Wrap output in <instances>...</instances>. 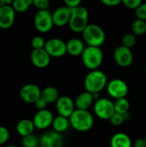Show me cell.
<instances>
[{"label":"cell","mask_w":146,"mask_h":147,"mask_svg":"<svg viewBox=\"0 0 146 147\" xmlns=\"http://www.w3.org/2000/svg\"><path fill=\"white\" fill-rule=\"evenodd\" d=\"M69 119L71 127L77 132H88L94 126V117L89 110L76 109Z\"/></svg>","instance_id":"obj_1"},{"label":"cell","mask_w":146,"mask_h":147,"mask_svg":"<svg viewBox=\"0 0 146 147\" xmlns=\"http://www.w3.org/2000/svg\"><path fill=\"white\" fill-rule=\"evenodd\" d=\"M83 84L85 90L92 94L100 93L107 87L108 78L102 71L92 70L86 75Z\"/></svg>","instance_id":"obj_2"},{"label":"cell","mask_w":146,"mask_h":147,"mask_svg":"<svg viewBox=\"0 0 146 147\" xmlns=\"http://www.w3.org/2000/svg\"><path fill=\"white\" fill-rule=\"evenodd\" d=\"M71 14L69 21V27L74 33H82L89 24V11L83 6H77L71 9Z\"/></svg>","instance_id":"obj_3"},{"label":"cell","mask_w":146,"mask_h":147,"mask_svg":"<svg viewBox=\"0 0 146 147\" xmlns=\"http://www.w3.org/2000/svg\"><path fill=\"white\" fill-rule=\"evenodd\" d=\"M82 35L83 41L88 46L91 47H101L106 40V34L102 28L94 23H89L85 29L82 32Z\"/></svg>","instance_id":"obj_4"},{"label":"cell","mask_w":146,"mask_h":147,"mask_svg":"<svg viewBox=\"0 0 146 147\" xmlns=\"http://www.w3.org/2000/svg\"><path fill=\"white\" fill-rule=\"evenodd\" d=\"M82 61L83 65L92 71L98 69L103 61V52L98 47L88 46L83 50L82 55Z\"/></svg>","instance_id":"obj_5"},{"label":"cell","mask_w":146,"mask_h":147,"mask_svg":"<svg viewBox=\"0 0 146 147\" xmlns=\"http://www.w3.org/2000/svg\"><path fill=\"white\" fill-rule=\"evenodd\" d=\"M95 115L101 120L109 121L111 116L115 113L114 102L106 97H100L96 100L93 106Z\"/></svg>","instance_id":"obj_6"},{"label":"cell","mask_w":146,"mask_h":147,"mask_svg":"<svg viewBox=\"0 0 146 147\" xmlns=\"http://www.w3.org/2000/svg\"><path fill=\"white\" fill-rule=\"evenodd\" d=\"M34 27L40 33H48L54 26L52 15L48 9L38 10L34 19Z\"/></svg>","instance_id":"obj_7"},{"label":"cell","mask_w":146,"mask_h":147,"mask_svg":"<svg viewBox=\"0 0 146 147\" xmlns=\"http://www.w3.org/2000/svg\"><path fill=\"white\" fill-rule=\"evenodd\" d=\"M106 88L109 96H111L114 100L126 97L129 90L127 84L120 78H114L111 81L108 82Z\"/></svg>","instance_id":"obj_8"},{"label":"cell","mask_w":146,"mask_h":147,"mask_svg":"<svg viewBox=\"0 0 146 147\" xmlns=\"http://www.w3.org/2000/svg\"><path fill=\"white\" fill-rule=\"evenodd\" d=\"M44 48L51 58H61L67 53L66 43L59 38H51L47 40Z\"/></svg>","instance_id":"obj_9"},{"label":"cell","mask_w":146,"mask_h":147,"mask_svg":"<svg viewBox=\"0 0 146 147\" xmlns=\"http://www.w3.org/2000/svg\"><path fill=\"white\" fill-rule=\"evenodd\" d=\"M114 59L119 66L128 67L133 62V53L131 48L121 45L115 48L114 52Z\"/></svg>","instance_id":"obj_10"},{"label":"cell","mask_w":146,"mask_h":147,"mask_svg":"<svg viewBox=\"0 0 146 147\" xmlns=\"http://www.w3.org/2000/svg\"><path fill=\"white\" fill-rule=\"evenodd\" d=\"M53 119L54 116L50 110L45 109L38 110L35 113L33 118V122L34 124L35 128L39 130H45L52 126Z\"/></svg>","instance_id":"obj_11"},{"label":"cell","mask_w":146,"mask_h":147,"mask_svg":"<svg viewBox=\"0 0 146 147\" xmlns=\"http://www.w3.org/2000/svg\"><path fill=\"white\" fill-rule=\"evenodd\" d=\"M40 147H63L64 146V137L62 134L58 133L54 130L47 131L42 134L40 138Z\"/></svg>","instance_id":"obj_12"},{"label":"cell","mask_w":146,"mask_h":147,"mask_svg":"<svg viewBox=\"0 0 146 147\" xmlns=\"http://www.w3.org/2000/svg\"><path fill=\"white\" fill-rule=\"evenodd\" d=\"M22 100L27 103H34L41 96V90L34 84H27L20 90Z\"/></svg>","instance_id":"obj_13"},{"label":"cell","mask_w":146,"mask_h":147,"mask_svg":"<svg viewBox=\"0 0 146 147\" xmlns=\"http://www.w3.org/2000/svg\"><path fill=\"white\" fill-rule=\"evenodd\" d=\"M56 109L59 115L70 118L76 109L75 102L68 96H59L56 102Z\"/></svg>","instance_id":"obj_14"},{"label":"cell","mask_w":146,"mask_h":147,"mask_svg":"<svg viewBox=\"0 0 146 147\" xmlns=\"http://www.w3.org/2000/svg\"><path fill=\"white\" fill-rule=\"evenodd\" d=\"M30 60L35 67L43 69L49 65L51 62V56L45 48L33 49L30 54Z\"/></svg>","instance_id":"obj_15"},{"label":"cell","mask_w":146,"mask_h":147,"mask_svg":"<svg viewBox=\"0 0 146 147\" xmlns=\"http://www.w3.org/2000/svg\"><path fill=\"white\" fill-rule=\"evenodd\" d=\"M15 18V10L12 5H3L0 7V28L9 29L10 28Z\"/></svg>","instance_id":"obj_16"},{"label":"cell","mask_w":146,"mask_h":147,"mask_svg":"<svg viewBox=\"0 0 146 147\" xmlns=\"http://www.w3.org/2000/svg\"><path fill=\"white\" fill-rule=\"evenodd\" d=\"M71 8L67 6H60L57 8L52 13V21L54 26L57 27H64L69 23L71 18Z\"/></svg>","instance_id":"obj_17"},{"label":"cell","mask_w":146,"mask_h":147,"mask_svg":"<svg viewBox=\"0 0 146 147\" xmlns=\"http://www.w3.org/2000/svg\"><path fill=\"white\" fill-rule=\"evenodd\" d=\"M76 109H83V110H89V108L94 104L95 99L93 96V94L85 90L76 97L74 100Z\"/></svg>","instance_id":"obj_18"},{"label":"cell","mask_w":146,"mask_h":147,"mask_svg":"<svg viewBox=\"0 0 146 147\" xmlns=\"http://www.w3.org/2000/svg\"><path fill=\"white\" fill-rule=\"evenodd\" d=\"M67 53L73 57L81 56L83 50L85 49L84 43L78 38H71L66 42Z\"/></svg>","instance_id":"obj_19"},{"label":"cell","mask_w":146,"mask_h":147,"mask_svg":"<svg viewBox=\"0 0 146 147\" xmlns=\"http://www.w3.org/2000/svg\"><path fill=\"white\" fill-rule=\"evenodd\" d=\"M132 140L126 133H116L110 140L111 147H132Z\"/></svg>","instance_id":"obj_20"},{"label":"cell","mask_w":146,"mask_h":147,"mask_svg":"<svg viewBox=\"0 0 146 147\" xmlns=\"http://www.w3.org/2000/svg\"><path fill=\"white\" fill-rule=\"evenodd\" d=\"M34 128L35 127L33 122V120L29 119H22L16 125V132L22 137L32 134L34 131Z\"/></svg>","instance_id":"obj_21"},{"label":"cell","mask_w":146,"mask_h":147,"mask_svg":"<svg viewBox=\"0 0 146 147\" xmlns=\"http://www.w3.org/2000/svg\"><path fill=\"white\" fill-rule=\"evenodd\" d=\"M52 127V129L54 131L60 133V134H63L65 131H67L68 128L71 127L70 119L59 115L58 116L54 117Z\"/></svg>","instance_id":"obj_22"},{"label":"cell","mask_w":146,"mask_h":147,"mask_svg":"<svg viewBox=\"0 0 146 147\" xmlns=\"http://www.w3.org/2000/svg\"><path fill=\"white\" fill-rule=\"evenodd\" d=\"M41 98H43L48 104L56 102L59 97V90L53 86H47L41 90Z\"/></svg>","instance_id":"obj_23"},{"label":"cell","mask_w":146,"mask_h":147,"mask_svg":"<svg viewBox=\"0 0 146 147\" xmlns=\"http://www.w3.org/2000/svg\"><path fill=\"white\" fill-rule=\"evenodd\" d=\"M114 110L116 113L125 115L129 112L130 109V102L126 97H122L119 99H115L114 102Z\"/></svg>","instance_id":"obj_24"},{"label":"cell","mask_w":146,"mask_h":147,"mask_svg":"<svg viewBox=\"0 0 146 147\" xmlns=\"http://www.w3.org/2000/svg\"><path fill=\"white\" fill-rule=\"evenodd\" d=\"M132 33L136 36H141L146 33V22L141 19H135L132 24Z\"/></svg>","instance_id":"obj_25"},{"label":"cell","mask_w":146,"mask_h":147,"mask_svg":"<svg viewBox=\"0 0 146 147\" xmlns=\"http://www.w3.org/2000/svg\"><path fill=\"white\" fill-rule=\"evenodd\" d=\"M33 5V0H14L12 7L15 12L22 13L27 11Z\"/></svg>","instance_id":"obj_26"},{"label":"cell","mask_w":146,"mask_h":147,"mask_svg":"<svg viewBox=\"0 0 146 147\" xmlns=\"http://www.w3.org/2000/svg\"><path fill=\"white\" fill-rule=\"evenodd\" d=\"M22 144L23 147H38L40 146V140L32 134L22 137Z\"/></svg>","instance_id":"obj_27"},{"label":"cell","mask_w":146,"mask_h":147,"mask_svg":"<svg viewBox=\"0 0 146 147\" xmlns=\"http://www.w3.org/2000/svg\"><path fill=\"white\" fill-rule=\"evenodd\" d=\"M136 35L133 33H127L126 34L121 40V45L128 47V48H132L133 47H134V45L136 44Z\"/></svg>","instance_id":"obj_28"},{"label":"cell","mask_w":146,"mask_h":147,"mask_svg":"<svg viewBox=\"0 0 146 147\" xmlns=\"http://www.w3.org/2000/svg\"><path fill=\"white\" fill-rule=\"evenodd\" d=\"M45 45H46V40L40 35H36L31 40V46H32L33 49L44 48Z\"/></svg>","instance_id":"obj_29"},{"label":"cell","mask_w":146,"mask_h":147,"mask_svg":"<svg viewBox=\"0 0 146 147\" xmlns=\"http://www.w3.org/2000/svg\"><path fill=\"white\" fill-rule=\"evenodd\" d=\"M109 121L112 125H114L115 127H119V126H121L126 121V119H125L124 115L115 112L109 119Z\"/></svg>","instance_id":"obj_30"},{"label":"cell","mask_w":146,"mask_h":147,"mask_svg":"<svg viewBox=\"0 0 146 147\" xmlns=\"http://www.w3.org/2000/svg\"><path fill=\"white\" fill-rule=\"evenodd\" d=\"M135 15L137 18L144 20L146 22V3H142L135 9Z\"/></svg>","instance_id":"obj_31"},{"label":"cell","mask_w":146,"mask_h":147,"mask_svg":"<svg viewBox=\"0 0 146 147\" xmlns=\"http://www.w3.org/2000/svg\"><path fill=\"white\" fill-rule=\"evenodd\" d=\"M33 5L37 8L38 10L48 9L50 6V0H33Z\"/></svg>","instance_id":"obj_32"},{"label":"cell","mask_w":146,"mask_h":147,"mask_svg":"<svg viewBox=\"0 0 146 147\" xmlns=\"http://www.w3.org/2000/svg\"><path fill=\"white\" fill-rule=\"evenodd\" d=\"M121 3L130 9H136L143 2L142 0H121Z\"/></svg>","instance_id":"obj_33"},{"label":"cell","mask_w":146,"mask_h":147,"mask_svg":"<svg viewBox=\"0 0 146 147\" xmlns=\"http://www.w3.org/2000/svg\"><path fill=\"white\" fill-rule=\"evenodd\" d=\"M9 138V130L3 126H0V146L5 144Z\"/></svg>","instance_id":"obj_34"},{"label":"cell","mask_w":146,"mask_h":147,"mask_svg":"<svg viewBox=\"0 0 146 147\" xmlns=\"http://www.w3.org/2000/svg\"><path fill=\"white\" fill-rule=\"evenodd\" d=\"M34 106H35V108L38 109V110H41V109H46V106H47V102L43 99V98H39L34 103Z\"/></svg>","instance_id":"obj_35"},{"label":"cell","mask_w":146,"mask_h":147,"mask_svg":"<svg viewBox=\"0 0 146 147\" xmlns=\"http://www.w3.org/2000/svg\"><path fill=\"white\" fill-rule=\"evenodd\" d=\"M81 1L82 0H64L65 6H67L71 9L79 6L81 4Z\"/></svg>","instance_id":"obj_36"},{"label":"cell","mask_w":146,"mask_h":147,"mask_svg":"<svg viewBox=\"0 0 146 147\" xmlns=\"http://www.w3.org/2000/svg\"><path fill=\"white\" fill-rule=\"evenodd\" d=\"M104 5L109 7H114L121 3V0H100Z\"/></svg>","instance_id":"obj_37"},{"label":"cell","mask_w":146,"mask_h":147,"mask_svg":"<svg viewBox=\"0 0 146 147\" xmlns=\"http://www.w3.org/2000/svg\"><path fill=\"white\" fill-rule=\"evenodd\" d=\"M133 146L134 147H146V142L145 139L139 138L137 139L134 143H133Z\"/></svg>","instance_id":"obj_38"},{"label":"cell","mask_w":146,"mask_h":147,"mask_svg":"<svg viewBox=\"0 0 146 147\" xmlns=\"http://www.w3.org/2000/svg\"><path fill=\"white\" fill-rule=\"evenodd\" d=\"M13 1H14V0H4V2H5V4H6V5H12Z\"/></svg>","instance_id":"obj_39"},{"label":"cell","mask_w":146,"mask_h":147,"mask_svg":"<svg viewBox=\"0 0 146 147\" xmlns=\"http://www.w3.org/2000/svg\"><path fill=\"white\" fill-rule=\"evenodd\" d=\"M4 4H5L4 0H0V7H1V6H3V5H4Z\"/></svg>","instance_id":"obj_40"},{"label":"cell","mask_w":146,"mask_h":147,"mask_svg":"<svg viewBox=\"0 0 146 147\" xmlns=\"http://www.w3.org/2000/svg\"><path fill=\"white\" fill-rule=\"evenodd\" d=\"M4 147H19L17 146H14V145H9V146H6Z\"/></svg>","instance_id":"obj_41"},{"label":"cell","mask_w":146,"mask_h":147,"mask_svg":"<svg viewBox=\"0 0 146 147\" xmlns=\"http://www.w3.org/2000/svg\"><path fill=\"white\" fill-rule=\"evenodd\" d=\"M145 142H146V135H145Z\"/></svg>","instance_id":"obj_42"},{"label":"cell","mask_w":146,"mask_h":147,"mask_svg":"<svg viewBox=\"0 0 146 147\" xmlns=\"http://www.w3.org/2000/svg\"><path fill=\"white\" fill-rule=\"evenodd\" d=\"M145 74H146V65H145Z\"/></svg>","instance_id":"obj_43"}]
</instances>
